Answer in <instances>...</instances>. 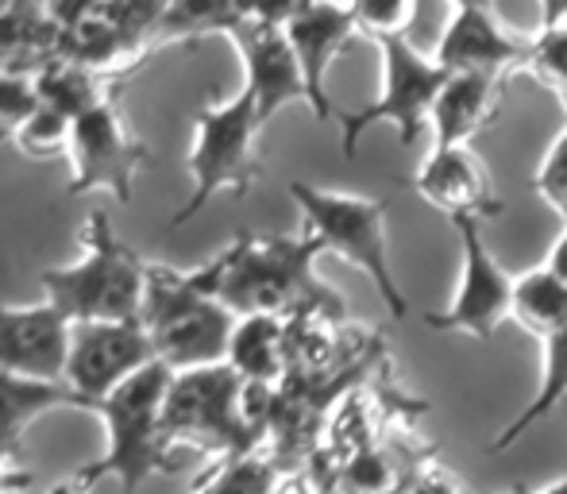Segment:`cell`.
I'll list each match as a JSON object with an SVG mask.
<instances>
[{"mask_svg": "<svg viewBox=\"0 0 567 494\" xmlns=\"http://www.w3.org/2000/svg\"><path fill=\"white\" fill-rule=\"evenodd\" d=\"M70 197L109 189L116 202H132L135 174L151 163V147L127 127L120 97L74 116L70 132Z\"/></svg>", "mask_w": 567, "mask_h": 494, "instance_id": "9c48e42d", "label": "cell"}, {"mask_svg": "<svg viewBox=\"0 0 567 494\" xmlns=\"http://www.w3.org/2000/svg\"><path fill=\"white\" fill-rule=\"evenodd\" d=\"M355 31L359 28L351 20L348 0H313L286 23V35H290V47L301 62V74H306L309 109H313V116L321 124H329L337 116L329 97V70Z\"/></svg>", "mask_w": 567, "mask_h": 494, "instance_id": "9a60e30c", "label": "cell"}, {"mask_svg": "<svg viewBox=\"0 0 567 494\" xmlns=\"http://www.w3.org/2000/svg\"><path fill=\"white\" fill-rule=\"evenodd\" d=\"M449 4L455 8V12H494V0H449Z\"/></svg>", "mask_w": 567, "mask_h": 494, "instance_id": "836d02e7", "label": "cell"}, {"mask_svg": "<svg viewBox=\"0 0 567 494\" xmlns=\"http://www.w3.org/2000/svg\"><path fill=\"white\" fill-rule=\"evenodd\" d=\"M0 487H12V491L28 487V475H23V472H4V467H0Z\"/></svg>", "mask_w": 567, "mask_h": 494, "instance_id": "e575fe53", "label": "cell"}, {"mask_svg": "<svg viewBox=\"0 0 567 494\" xmlns=\"http://www.w3.org/2000/svg\"><path fill=\"white\" fill-rule=\"evenodd\" d=\"M522 74L537 78L540 85H548L556 93L567 90V20L553 23V28H540L529 39Z\"/></svg>", "mask_w": 567, "mask_h": 494, "instance_id": "d4e9b609", "label": "cell"}, {"mask_svg": "<svg viewBox=\"0 0 567 494\" xmlns=\"http://www.w3.org/2000/svg\"><path fill=\"white\" fill-rule=\"evenodd\" d=\"M244 390L228 363L197 371H174L163 405V433L171 449H194L202 456L239 460L262 449L244 413Z\"/></svg>", "mask_w": 567, "mask_h": 494, "instance_id": "8992f818", "label": "cell"}, {"mask_svg": "<svg viewBox=\"0 0 567 494\" xmlns=\"http://www.w3.org/2000/svg\"><path fill=\"white\" fill-rule=\"evenodd\" d=\"M282 475L286 472L270 460V452L259 449V452H251V456L213 464V472H205L202 483L189 494H267Z\"/></svg>", "mask_w": 567, "mask_h": 494, "instance_id": "603a6c76", "label": "cell"}, {"mask_svg": "<svg viewBox=\"0 0 567 494\" xmlns=\"http://www.w3.org/2000/svg\"><path fill=\"white\" fill-rule=\"evenodd\" d=\"M379 51H382V90L367 109L340 116L343 155H355L363 132L374 124H390L398 132V140H402V147H413L433 127L436 97H441L444 82H449V70L436 59H425L405 35L379 39Z\"/></svg>", "mask_w": 567, "mask_h": 494, "instance_id": "ba28073f", "label": "cell"}, {"mask_svg": "<svg viewBox=\"0 0 567 494\" xmlns=\"http://www.w3.org/2000/svg\"><path fill=\"white\" fill-rule=\"evenodd\" d=\"M51 494H97V487H90V483H82L78 475H70L66 483H59V487H51Z\"/></svg>", "mask_w": 567, "mask_h": 494, "instance_id": "d6a6232c", "label": "cell"}, {"mask_svg": "<svg viewBox=\"0 0 567 494\" xmlns=\"http://www.w3.org/2000/svg\"><path fill=\"white\" fill-rule=\"evenodd\" d=\"M74 325L51 306H4L0 301V371L23 379L62 382Z\"/></svg>", "mask_w": 567, "mask_h": 494, "instance_id": "4fadbf2b", "label": "cell"}, {"mask_svg": "<svg viewBox=\"0 0 567 494\" xmlns=\"http://www.w3.org/2000/svg\"><path fill=\"white\" fill-rule=\"evenodd\" d=\"M259 132L262 116L255 109L251 93L239 90L236 97L197 109L194 116V147H189V174L194 194L178 205L171 228H182L205 209L217 194L247 197V189L259 182Z\"/></svg>", "mask_w": 567, "mask_h": 494, "instance_id": "52a82bcc", "label": "cell"}, {"mask_svg": "<svg viewBox=\"0 0 567 494\" xmlns=\"http://www.w3.org/2000/svg\"><path fill=\"white\" fill-rule=\"evenodd\" d=\"M567 398V325L560 332H553V337L545 340V374H540V387L537 394H533V402L525 405L522 413H517L514 421H509L506 429H502L498 436H494L491 452H506L514 449L517 441H522L525 433H529L533 425H540V421L548 418V413L556 410Z\"/></svg>", "mask_w": 567, "mask_h": 494, "instance_id": "7402d4cb", "label": "cell"}, {"mask_svg": "<svg viewBox=\"0 0 567 494\" xmlns=\"http://www.w3.org/2000/svg\"><path fill=\"white\" fill-rule=\"evenodd\" d=\"M236 23H244L239 0H171V8L147 31V51L194 43L205 35H228Z\"/></svg>", "mask_w": 567, "mask_h": 494, "instance_id": "ffe728a7", "label": "cell"}, {"mask_svg": "<svg viewBox=\"0 0 567 494\" xmlns=\"http://www.w3.org/2000/svg\"><path fill=\"white\" fill-rule=\"evenodd\" d=\"M239 317L213 294L209 267L178 270L166 263L147 267L140 325L155 360L171 371H197L228 363V344Z\"/></svg>", "mask_w": 567, "mask_h": 494, "instance_id": "7a4b0ae2", "label": "cell"}, {"mask_svg": "<svg viewBox=\"0 0 567 494\" xmlns=\"http://www.w3.org/2000/svg\"><path fill=\"white\" fill-rule=\"evenodd\" d=\"M324 247L309 233L298 236H255L239 233L225 251L213 255V294L236 317H329L348 321V301L317 278V259Z\"/></svg>", "mask_w": 567, "mask_h": 494, "instance_id": "6da1fadb", "label": "cell"}, {"mask_svg": "<svg viewBox=\"0 0 567 494\" xmlns=\"http://www.w3.org/2000/svg\"><path fill=\"white\" fill-rule=\"evenodd\" d=\"M267 494H309V483L301 480V475H282Z\"/></svg>", "mask_w": 567, "mask_h": 494, "instance_id": "1f68e13d", "label": "cell"}, {"mask_svg": "<svg viewBox=\"0 0 567 494\" xmlns=\"http://www.w3.org/2000/svg\"><path fill=\"white\" fill-rule=\"evenodd\" d=\"M70 132H74V121H70L62 109L39 101V109L23 121L12 143L31 158H51V155H59V151H70Z\"/></svg>", "mask_w": 567, "mask_h": 494, "instance_id": "cb8c5ba5", "label": "cell"}, {"mask_svg": "<svg viewBox=\"0 0 567 494\" xmlns=\"http://www.w3.org/2000/svg\"><path fill=\"white\" fill-rule=\"evenodd\" d=\"M540 267H548L567 286V225H560V236H556L553 251H548V259L540 263Z\"/></svg>", "mask_w": 567, "mask_h": 494, "instance_id": "f546056e", "label": "cell"}, {"mask_svg": "<svg viewBox=\"0 0 567 494\" xmlns=\"http://www.w3.org/2000/svg\"><path fill=\"white\" fill-rule=\"evenodd\" d=\"M348 8L355 28L379 43V39H394L410 31L417 0H348Z\"/></svg>", "mask_w": 567, "mask_h": 494, "instance_id": "484cf974", "label": "cell"}, {"mask_svg": "<svg viewBox=\"0 0 567 494\" xmlns=\"http://www.w3.org/2000/svg\"><path fill=\"white\" fill-rule=\"evenodd\" d=\"M82 259L39 275L47 301L70 325L90 321H140L147 267L135 247L116 236L105 209H93L82 225Z\"/></svg>", "mask_w": 567, "mask_h": 494, "instance_id": "3957f363", "label": "cell"}, {"mask_svg": "<svg viewBox=\"0 0 567 494\" xmlns=\"http://www.w3.org/2000/svg\"><path fill=\"white\" fill-rule=\"evenodd\" d=\"M514 321L540 344L567 325V286L548 267L525 270L514 282Z\"/></svg>", "mask_w": 567, "mask_h": 494, "instance_id": "44dd1931", "label": "cell"}, {"mask_svg": "<svg viewBox=\"0 0 567 494\" xmlns=\"http://www.w3.org/2000/svg\"><path fill=\"white\" fill-rule=\"evenodd\" d=\"M537 494H567V475H560L556 483H548L545 491H537Z\"/></svg>", "mask_w": 567, "mask_h": 494, "instance_id": "d590c367", "label": "cell"}, {"mask_svg": "<svg viewBox=\"0 0 567 494\" xmlns=\"http://www.w3.org/2000/svg\"><path fill=\"white\" fill-rule=\"evenodd\" d=\"M59 410H90V405L66 382H43L0 371V467L4 472H20L23 433L39 418Z\"/></svg>", "mask_w": 567, "mask_h": 494, "instance_id": "e0dca14e", "label": "cell"}, {"mask_svg": "<svg viewBox=\"0 0 567 494\" xmlns=\"http://www.w3.org/2000/svg\"><path fill=\"white\" fill-rule=\"evenodd\" d=\"M525 51H529V39L506 28L494 12H475L471 8V12L452 16L433 59L449 74H491L509 82L514 74H522Z\"/></svg>", "mask_w": 567, "mask_h": 494, "instance_id": "2e32d148", "label": "cell"}, {"mask_svg": "<svg viewBox=\"0 0 567 494\" xmlns=\"http://www.w3.org/2000/svg\"><path fill=\"white\" fill-rule=\"evenodd\" d=\"M463 247L460 282L444 313H429L425 325L436 332H463V337L491 340L506 317H514V282L517 278L494 259L483 240L478 220H452Z\"/></svg>", "mask_w": 567, "mask_h": 494, "instance_id": "30bf717a", "label": "cell"}, {"mask_svg": "<svg viewBox=\"0 0 567 494\" xmlns=\"http://www.w3.org/2000/svg\"><path fill=\"white\" fill-rule=\"evenodd\" d=\"M228 39L244 62V93H251L262 124H270V116L282 113L286 105H298V101L309 105L306 74L286 28L244 20L228 31Z\"/></svg>", "mask_w": 567, "mask_h": 494, "instance_id": "7c38bea8", "label": "cell"}, {"mask_svg": "<svg viewBox=\"0 0 567 494\" xmlns=\"http://www.w3.org/2000/svg\"><path fill=\"white\" fill-rule=\"evenodd\" d=\"M39 82L35 74H16V70H0V143L16 140L31 113L39 109Z\"/></svg>", "mask_w": 567, "mask_h": 494, "instance_id": "4316f807", "label": "cell"}, {"mask_svg": "<svg viewBox=\"0 0 567 494\" xmlns=\"http://www.w3.org/2000/svg\"><path fill=\"white\" fill-rule=\"evenodd\" d=\"M405 494H410V491H405Z\"/></svg>", "mask_w": 567, "mask_h": 494, "instance_id": "74e56055", "label": "cell"}, {"mask_svg": "<svg viewBox=\"0 0 567 494\" xmlns=\"http://www.w3.org/2000/svg\"><path fill=\"white\" fill-rule=\"evenodd\" d=\"M151 363H155V348H151L140 321H90L74 325L62 382L90 405V413H97V405L113 390H120Z\"/></svg>", "mask_w": 567, "mask_h": 494, "instance_id": "8fae6325", "label": "cell"}, {"mask_svg": "<svg viewBox=\"0 0 567 494\" xmlns=\"http://www.w3.org/2000/svg\"><path fill=\"white\" fill-rule=\"evenodd\" d=\"M171 379L174 371L155 360L97 405V418L105 425V452L97 464L82 467L78 480L90 487L116 480L120 491L135 494L155 475H174V449L163 433V405Z\"/></svg>", "mask_w": 567, "mask_h": 494, "instance_id": "277c9868", "label": "cell"}, {"mask_svg": "<svg viewBox=\"0 0 567 494\" xmlns=\"http://www.w3.org/2000/svg\"><path fill=\"white\" fill-rule=\"evenodd\" d=\"M293 205L301 209V233H309L324 251L337 259L351 263L374 282L379 298L386 301L390 317L402 321L410 313V298L402 294L390 267V247H386V202L359 194H340V189H321L309 182L293 178L290 186Z\"/></svg>", "mask_w": 567, "mask_h": 494, "instance_id": "5b68a950", "label": "cell"}, {"mask_svg": "<svg viewBox=\"0 0 567 494\" xmlns=\"http://www.w3.org/2000/svg\"><path fill=\"white\" fill-rule=\"evenodd\" d=\"M282 317H239L228 344V368L255 387H282L290 379V344Z\"/></svg>", "mask_w": 567, "mask_h": 494, "instance_id": "d6986e66", "label": "cell"}, {"mask_svg": "<svg viewBox=\"0 0 567 494\" xmlns=\"http://www.w3.org/2000/svg\"><path fill=\"white\" fill-rule=\"evenodd\" d=\"M109 4L116 8V16L124 20V28L132 31V35L143 43V51H147V31L155 28L158 16L171 8V0H109Z\"/></svg>", "mask_w": 567, "mask_h": 494, "instance_id": "f1b7e54d", "label": "cell"}, {"mask_svg": "<svg viewBox=\"0 0 567 494\" xmlns=\"http://www.w3.org/2000/svg\"><path fill=\"white\" fill-rule=\"evenodd\" d=\"M560 101H564V109H567V90H564V93H560Z\"/></svg>", "mask_w": 567, "mask_h": 494, "instance_id": "8d00e7d4", "label": "cell"}, {"mask_svg": "<svg viewBox=\"0 0 567 494\" xmlns=\"http://www.w3.org/2000/svg\"><path fill=\"white\" fill-rule=\"evenodd\" d=\"M413 186L449 220H486L506 209L494 194L491 171L471 147H433L413 174Z\"/></svg>", "mask_w": 567, "mask_h": 494, "instance_id": "5bb4252c", "label": "cell"}, {"mask_svg": "<svg viewBox=\"0 0 567 494\" xmlns=\"http://www.w3.org/2000/svg\"><path fill=\"white\" fill-rule=\"evenodd\" d=\"M540 4V28H553V23L567 20V0H537Z\"/></svg>", "mask_w": 567, "mask_h": 494, "instance_id": "4dcf8cb0", "label": "cell"}, {"mask_svg": "<svg viewBox=\"0 0 567 494\" xmlns=\"http://www.w3.org/2000/svg\"><path fill=\"white\" fill-rule=\"evenodd\" d=\"M506 78L491 74H449L433 109V147H471L483 127L502 113Z\"/></svg>", "mask_w": 567, "mask_h": 494, "instance_id": "ac0fdd59", "label": "cell"}, {"mask_svg": "<svg viewBox=\"0 0 567 494\" xmlns=\"http://www.w3.org/2000/svg\"><path fill=\"white\" fill-rule=\"evenodd\" d=\"M533 189L553 205L560 225H567V127L556 135L553 147L540 158L537 174H533Z\"/></svg>", "mask_w": 567, "mask_h": 494, "instance_id": "83f0119b", "label": "cell"}]
</instances>
